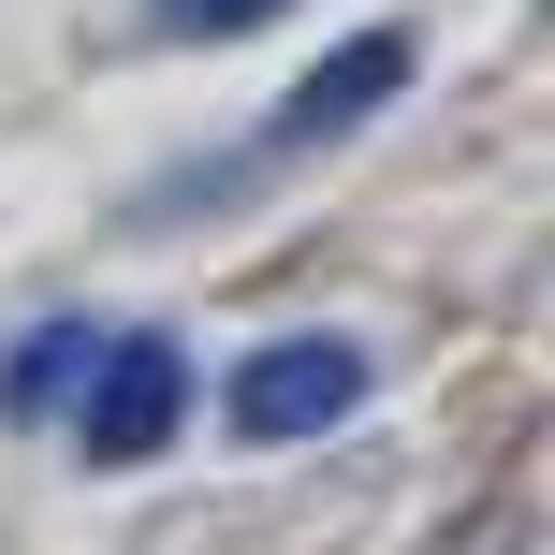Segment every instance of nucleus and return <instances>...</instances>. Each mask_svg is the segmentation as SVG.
<instances>
[{"label": "nucleus", "instance_id": "nucleus-1", "mask_svg": "<svg viewBox=\"0 0 555 555\" xmlns=\"http://www.w3.org/2000/svg\"><path fill=\"white\" fill-rule=\"evenodd\" d=\"M176 424H191V351H176L162 322H117L103 351H88V380L59 395V439H74L88 468H146Z\"/></svg>", "mask_w": 555, "mask_h": 555}, {"label": "nucleus", "instance_id": "nucleus-2", "mask_svg": "<svg viewBox=\"0 0 555 555\" xmlns=\"http://www.w3.org/2000/svg\"><path fill=\"white\" fill-rule=\"evenodd\" d=\"M351 395H365V351L351 336H278V351L234 365V439H322V424H351Z\"/></svg>", "mask_w": 555, "mask_h": 555}, {"label": "nucleus", "instance_id": "nucleus-5", "mask_svg": "<svg viewBox=\"0 0 555 555\" xmlns=\"http://www.w3.org/2000/svg\"><path fill=\"white\" fill-rule=\"evenodd\" d=\"M162 29H191V44H234V29H263V15H293V0H146Z\"/></svg>", "mask_w": 555, "mask_h": 555}, {"label": "nucleus", "instance_id": "nucleus-4", "mask_svg": "<svg viewBox=\"0 0 555 555\" xmlns=\"http://www.w3.org/2000/svg\"><path fill=\"white\" fill-rule=\"evenodd\" d=\"M88 351H103V336H88V322H59V336H29V351H15V380H0V395H15V410H59V395L88 380Z\"/></svg>", "mask_w": 555, "mask_h": 555}, {"label": "nucleus", "instance_id": "nucleus-3", "mask_svg": "<svg viewBox=\"0 0 555 555\" xmlns=\"http://www.w3.org/2000/svg\"><path fill=\"white\" fill-rule=\"evenodd\" d=\"M395 88H410V29H365V44H336L322 74H293L278 132H293V146H322V132H351V117H380Z\"/></svg>", "mask_w": 555, "mask_h": 555}]
</instances>
